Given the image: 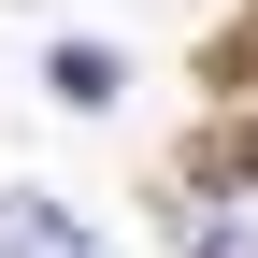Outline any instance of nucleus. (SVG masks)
<instances>
[{"mask_svg": "<svg viewBox=\"0 0 258 258\" xmlns=\"http://www.w3.org/2000/svg\"><path fill=\"white\" fill-rule=\"evenodd\" d=\"M172 258H258V158L186 172V201H172Z\"/></svg>", "mask_w": 258, "mask_h": 258, "instance_id": "f257e3e1", "label": "nucleus"}, {"mask_svg": "<svg viewBox=\"0 0 258 258\" xmlns=\"http://www.w3.org/2000/svg\"><path fill=\"white\" fill-rule=\"evenodd\" d=\"M0 258H101V230L72 201H0Z\"/></svg>", "mask_w": 258, "mask_h": 258, "instance_id": "f03ea898", "label": "nucleus"}, {"mask_svg": "<svg viewBox=\"0 0 258 258\" xmlns=\"http://www.w3.org/2000/svg\"><path fill=\"white\" fill-rule=\"evenodd\" d=\"M43 86H57V101H115V57H101V43H57Z\"/></svg>", "mask_w": 258, "mask_h": 258, "instance_id": "7ed1b4c3", "label": "nucleus"}]
</instances>
